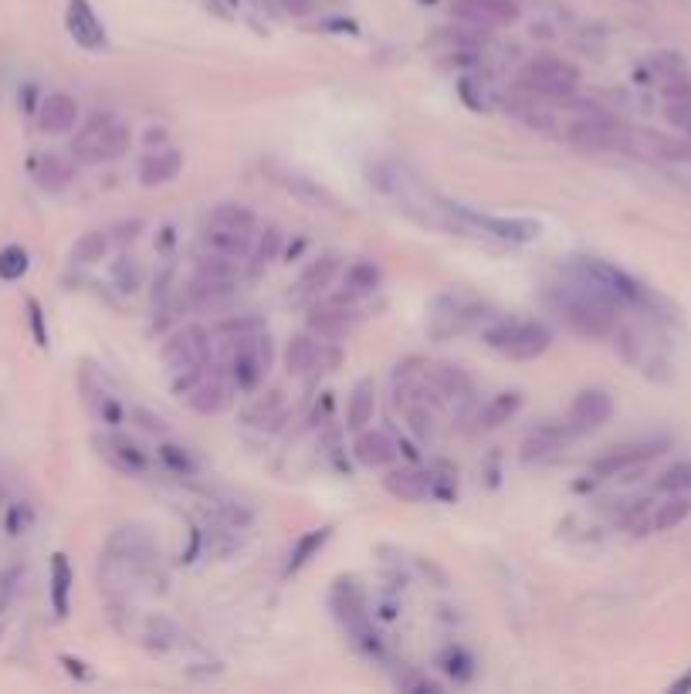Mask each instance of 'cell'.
<instances>
[{"mask_svg": "<svg viewBox=\"0 0 691 694\" xmlns=\"http://www.w3.org/2000/svg\"><path fill=\"white\" fill-rule=\"evenodd\" d=\"M136 420H143V427H146V430H153V434H166L163 420H160V417H150V414H146V410H136Z\"/></svg>", "mask_w": 691, "mask_h": 694, "instance_id": "43", "label": "cell"}, {"mask_svg": "<svg viewBox=\"0 0 691 694\" xmlns=\"http://www.w3.org/2000/svg\"><path fill=\"white\" fill-rule=\"evenodd\" d=\"M211 227H227V231H255V224H258V217H255V210L251 207H244V204H217L211 210V221H207Z\"/></svg>", "mask_w": 691, "mask_h": 694, "instance_id": "31", "label": "cell"}, {"mask_svg": "<svg viewBox=\"0 0 691 694\" xmlns=\"http://www.w3.org/2000/svg\"><path fill=\"white\" fill-rule=\"evenodd\" d=\"M336 271H339V258H336V254H322V258H316L309 268L302 271L299 295H319L322 288H329V281L336 278Z\"/></svg>", "mask_w": 691, "mask_h": 694, "instance_id": "29", "label": "cell"}, {"mask_svg": "<svg viewBox=\"0 0 691 694\" xmlns=\"http://www.w3.org/2000/svg\"><path fill=\"white\" fill-rule=\"evenodd\" d=\"M380 268L373 265V261H356V265L346 268L343 275V285H346V295L349 298H360V295H370L380 288Z\"/></svg>", "mask_w": 691, "mask_h": 694, "instance_id": "32", "label": "cell"}, {"mask_svg": "<svg viewBox=\"0 0 691 694\" xmlns=\"http://www.w3.org/2000/svg\"><path fill=\"white\" fill-rule=\"evenodd\" d=\"M160 458H163V464H170V468L177 471V474H190V471H194V461H190V454L183 451V447H177V444H163L160 447Z\"/></svg>", "mask_w": 691, "mask_h": 694, "instance_id": "41", "label": "cell"}, {"mask_svg": "<svg viewBox=\"0 0 691 694\" xmlns=\"http://www.w3.org/2000/svg\"><path fill=\"white\" fill-rule=\"evenodd\" d=\"M383 488H387L390 498L397 502H424L431 495V471L421 468H393L383 478Z\"/></svg>", "mask_w": 691, "mask_h": 694, "instance_id": "20", "label": "cell"}, {"mask_svg": "<svg viewBox=\"0 0 691 694\" xmlns=\"http://www.w3.org/2000/svg\"><path fill=\"white\" fill-rule=\"evenodd\" d=\"M319 356H322V342L312 339L309 332H299V336H292L285 342L282 363H285V370L292 376H305V373L316 370Z\"/></svg>", "mask_w": 691, "mask_h": 694, "instance_id": "21", "label": "cell"}, {"mask_svg": "<svg viewBox=\"0 0 691 694\" xmlns=\"http://www.w3.org/2000/svg\"><path fill=\"white\" fill-rule=\"evenodd\" d=\"M353 458L363 464V468H390L397 461V444L390 441V434L383 430H356L353 441Z\"/></svg>", "mask_w": 691, "mask_h": 694, "instance_id": "18", "label": "cell"}, {"mask_svg": "<svg viewBox=\"0 0 691 694\" xmlns=\"http://www.w3.org/2000/svg\"><path fill=\"white\" fill-rule=\"evenodd\" d=\"M373 414H376V383H373V376H363V380L353 386V393H349L346 427L363 430L373 420Z\"/></svg>", "mask_w": 691, "mask_h": 694, "instance_id": "24", "label": "cell"}, {"mask_svg": "<svg viewBox=\"0 0 691 694\" xmlns=\"http://www.w3.org/2000/svg\"><path fill=\"white\" fill-rule=\"evenodd\" d=\"M634 4H641V0H634Z\"/></svg>", "mask_w": 691, "mask_h": 694, "instance_id": "46", "label": "cell"}, {"mask_svg": "<svg viewBox=\"0 0 691 694\" xmlns=\"http://www.w3.org/2000/svg\"><path fill=\"white\" fill-rule=\"evenodd\" d=\"M576 85H580L576 65L556 55L532 58L519 72V89L526 92L532 102H570Z\"/></svg>", "mask_w": 691, "mask_h": 694, "instance_id": "3", "label": "cell"}, {"mask_svg": "<svg viewBox=\"0 0 691 694\" xmlns=\"http://www.w3.org/2000/svg\"><path fill=\"white\" fill-rule=\"evenodd\" d=\"M61 664L68 667V674H78V678H89V671H82V661H72V657H61Z\"/></svg>", "mask_w": 691, "mask_h": 694, "instance_id": "44", "label": "cell"}, {"mask_svg": "<svg viewBox=\"0 0 691 694\" xmlns=\"http://www.w3.org/2000/svg\"><path fill=\"white\" fill-rule=\"evenodd\" d=\"M553 309L573 332L586 339H607L617 332V302L583 278L570 288H556Z\"/></svg>", "mask_w": 691, "mask_h": 694, "instance_id": "1", "label": "cell"}, {"mask_svg": "<svg viewBox=\"0 0 691 694\" xmlns=\"http://www.w3.org/2000/svg\"><path fill=\"white\" fill-rule=\"evenodd\" d=\"M278 248H282V231H278L275 224L265 227V234H261V241L255 244V265H271V261L278 258Z\"/></svg>", "mask_w": 691, "mask_h": 694, "instance_id": "39", "label": "cell"}, {"mask_svg": "<svg viewBox=\"0 0 691 694\" xmlns=\"http://www.w3.org/2000/svg\"><path fill=\"white\" fill-rule=\"evenodd\" d=\"M485 342L492 349H498L502 356L515 359V363H529V359H539L549 346H553V332L536 319L498 322L485 332Z\"/></svg>", "mask_w": 691, "mask_h": 694, "instance_id": "4", "label": "cell"}, {"mask_svg": "<svg viewBox=\"0 0 691 694\" xmlns=\"http://www.w3.org/2000/svg\"><path fill=\"white\" fill-rule=\"evenodd\" d=\"M231 342L234 346L231 356H227V380L234 383V390H255L271 366V342L258 332H248V336H238Z\"/></svg>", "mask_w": 691, "mask_h": 694, "instance_id": "6", "label": "cell"}, {"mask_svg": "<svg viewBox=\"0 0 691 694\" xmlns=\"http://www.w3.org/2000/svg\"><path fill=\"white\" fill-rule=\"evenodd\" d=\"M204 248L241 261V258H248V254H251V234L248 231H227V227H211V224H207Z\"/></svg>", "mask_w": 691, "mask_h": 694, "instance_id": "26", "label": "cell"}, {"mask_svg": "<svg viewBox=\"0 0 691 694\" xmlns=\"http://www.w3.org/2000/svg\"><path fill=\"white\" fill-rule=\"evenodd\" d=\"M329 539H332V525H322V529L302 532L299 539H295L292 552H288V562H285V576H295V573H302V569L309 566V562L316 559L322 549H326V542H329Z\"/></svg>", "mask_w": 691, "mask_h": 694, "instance_id": "22", "label": "cell"}, {"mask_svg": "<svg viewBox=\"0 0 691 694\" xmlns=\"http://www.w3.org/2000/svg\"><path fill=\"white\" fill-rule=\"evenodd\" d=\"M329 606L343 627L356 630V634L366 627V600H363V590L353 579H336V583H332Z\"/></svg>", "mask_w": 691, "mask_h": 694, "instance_id": "15", "label": "cell"}, {"mask_svg": "<svg viewBox=\"0 0 691 694\" xmlns=\"http://www.w3.org/2000/svg\"><path fill=\"white\" fill-rule=\"evenodd\" d=\"M278 410H282V393H268L265 400H255V407L244 410V420H248V424H261V427H265L268 420H275Z\"/></svg>", "mask_w": 691, "mask_h": 694, "instance_id": "40", "label": "cell"}, {"mask_svg": "<svg viewBox=\"0 0 691 694\" xmlns=\"http://www.w3.org/2000/svg\"><path fill=\"white\" fill-rule=\"evenodd\" d=\"M99 454L122 474H143L146 468H150V458H146L143 447H139L136 441H129V437H122V434L99 437Z\"/></svg>", "mask_w": 691, "mask_h": 694, "instance_id": "17", "label": "cell"}, {"mask_svg": "<svg viewBox=\"0 0 691 694\" xmlns=\"http://www.w3.org/2000/svg\"><path fill=\"white\" fill-rule=\"evenodd\" d=\"M614 417V400H610L607 390H580L570 403V414H566V427L570 434H590V430L603 427Z\"/></svg>", "mask_w": 691, "mask_h": 694, "instance_id": "11", "label": "cell"}, {"mask_svg": "<svg viewBox=\"0 0 691 694\" xmlns=\"http://www.w3.org/2000/svg\"><path fill=\"white\" fill-rule=\"evenodd\" d=\"M28 268H31V258H28V251H24L21 244H7V248L0 251V278H4V281L24 278V275H28Z\"/></svg>", "mask_w": 691, "mask_h": 694, "instance_id": "35", "label": "cell"}, {"mask_svg": "<svg viewBox=\"0 0 691 694\" xmlns=\"http://www.w3.org/2000/svg\"><path fill=\"white\" fill-rule=\"evenodd\" d=\"M34 180L41 183L45 190H65L68 183H72V163L61 160V156H41L38 163H34Z\"/></svg>", "mask_w": 691, "mask_h": 694, "instance_id": "30", "label": "cell"}, {"mask_svg": "<svg viewBox=\"0 0 691 694\" xmlns=\"http://www.w3.org/2000/svg\"><path fill=\"white\" fill-rule=\"evenodd\" d=\"M661 495H691V461H681L675 468H668L658 481Z\"/></svg>", "mask_w": 691, "mask_h": 694, "instance_id": "37", "label": "cell"}, {"mask_svg": "<svg viewBox=\"0 0 691 694\" xmlns=\"http://www.w3.org/2000/svg\"><path fill=\"white\" fill-rule=\"evenodd\" d=\"M349 329V312L336 302H322L309 309V332L319 339H339Z\"/></svg>", "mask_w": 691, "mask_h": 694, "instance_id": "23", "label": "cell"}, {"mask_svg": "<svg viewBox=\"0 0 691 694\" xmlns=\"http://www.w3.org/2000/svg\"><path fill=\"white\" fill-rule=\"evenodd\" d=\"M112 281H116L119 292H139V285H143V268H139L136 258H129V254H122V258L112 265Z\"/></svg>", "mask_w": 691, "mask_h": 694, "instance_id": "36", "label": "cell"}, {"mask_svg": "<svg viewBox=\"0 0 691 694\" xmlns=\"http://www.w3.org/2000/svg\"><path fill=\"white\" fill-rule=\"evenodd\" d=\"M688 688H691V674H688V678H681V681L671 684V691H688Z\"/></svg>", "mask_w": 691, "mask_h": 694, "instance_id": "45", "label": "cell"}, {"mask_svg": "<svg viewBox=\"0 0 691 694\" xmlns=\"http://www.w3.org/2000/svg\"><path fill=\"white\" fill-rule=\"evenodd\" d=\"M691 515V495H664L651 512V532H671Z\"/></svg>", "mask_w": 691, "mask_h": 694, "instance_id": "28", "label": "cell"}, {"mask_svg": "<svg viewBox=\"0 0 691 694\" xmlns=\"http://www.w3.org/2000/svg\"><path fill=\"white\" fill-rule=\"evenodd\" d=\"M570 271L576 278L597 285L600 292H607L617 305H644L647 302V288L641 285V281L631 278L627 271H620L617 265H610V261H603V258H586V254H580V258H570Z\"/></svg>", "mask_w": 691, "mask_h": 694, "instance_id": "5", "label": "cell"}, {"mask_svg": "<svg viewBox=\"0 0 691 694\" xmlns=\"http://www.w3.org/2000/svg\"><path fill=\"white\" fill-rule=\"evenodd\" d=\"M28 315H31L34 342H38V346H48V332H45V319H41V305L38 302H28Z\"/></svg>", "mask_w": 691, "mask_h": 694, "instance_id": "42", "label": "cell"}, {"mask_svg": "<svg viewBox=\"0 0 691 694\" xmlns=\"http://www.w3.org/2000/svg\"><path fill=\"white\" fill-rule=\"evenodd\" d=\"M282 183H285L288 190H295V193H299V197L312 200V204H326V207H336V200H332L329 193L322 190V187H316V183H312V180H305V177H295V173H282Z\"/></svg>", "mask_w": 691, "mask_h": 694, "instance_id": "38", "label": "cell"}, {"mask_svg": "<svg viewBox=\"0 0 691 694\" xmlns=\"http://www.w3.org/2000/svg\"><path fill=\"white\" fill-rule=\"evenodd\" d=\"M454 214L461 221L475 224L478 231H485L488 237H498V241H509V244H532L542 237V224L532 221V217H498V214H478L471 207H461V204H451Z\"/></svg>", "mask_w": 691, "mask_h": 694, "instance_id": "9", "label": "cell"}, {"mask_svg": "<svg viewBox=\"0 0 691 694\" xmlns=\"http://www.w3.org/2000/svg\"><path fill=\"white\" fill-rule=\"evenodd\" d=\"M133 143V133H129V122L116 119L112 112H92L85 126L75 129L72 136V156L78 163H109L119 160L122 153Z\"/></svg>", "mask_w": 691, "mask_h": 694, "instance_id": "2", "label": "cell"}, {"mask_svg": "<svg viewBox=\"0 0 691 694\" xmlns=\"http://www.w3.org/2000/svg\"><path fill=\"white\" fill-rule=\"evenodd\" d=\"M566 437H570V427H553V424H542L536 427L532 434L522 441L519 447V461L522 464H546V461H553L559 451H563V444H566Z\"/></svg>", "mask_w": 691, "mask_h": 694, "instance_id": "16", "label": "cell"}, {"mask_svg": "<svg viewBox=\"0 0 691 694\" xmlns=\"http://www.w3.org/2000/svg\"><path fill=\"white\" fill-rule=\"evenodd\" d=\"M78 126V102L68 92H51L38 105V129L48 136L72 133Z\"/></svg>", "mask_w": 691, "mask_h": 694, "instance_id": "14", "label": "cell"}, {"mask_svg": "<svg viewBox=\"0 0 691 694\" xmlns=\"http://www.w3.org/2000/svg\"><path fill=\"white\" fill-rule=\"evenodd\" d=\"M234 298V281L227 278H211V275H194L187 281V302L200 312L224 309Z\"/></svg>", "mask_w": 691, "mask_h": 694, "instance_id": "19", "label": "cell"}, {"mask_svg": "<svg viewBox=\"0 0 691 694\" xmlns=\"http://www.w3.org/2000/svg\"><path fill=\"white\" fill-rule=\"evenodd\" d=\"M522 410V393L519 390H509V393H498V397H492L481 407L478 414V427L481 430H495L502 424H509V420Z\"/></svg>", "mask_w": 691, "mask_h": 694, "instance_id": "27", "label": "cell"}, {"mask_svg": "<svg viewBox=\"0 0 691 694\" xmlns=\"http://www.w3.org/2000/svg\"><path fill=\"white\" fill-rule=\"evenodd\" d=\"M72 562L65 552L51 556V606H55V617H68V600H72Z\"/></svg>", "mask_w": 691, "mask_h": 694, "instance_id": "25", "label": "cell"}, {"mask_svg": "<svg viewBox=\"0 0 691 694\" xmlns=\"http://www.w3.org/2000/svg\"><path fill=\"white\" fill-rule=\"evenodd\" d=\"M431 380H434L437 390L444 393V397H468V393H471V376L465 370H458V366H451V363L434 366Z\"/></svg>", "mask_w": 691, "mask_h": 694, "instance_id": "33", "label": "cell"}, {"mask_svg": "<svg viewBox=\"0 0 691 694\" xmlns=\"http://www.w3.org/2000/svg\"><path fill=\"white\" fill-rule=\"evenodd\" d=\"M160 356H163L166 370H170L173 376L197 370V366H204L207 356H211V332L197 322L180 325V329L163 342Z\"/></svg>", "mask_w": 691, "mask_h": 694, "instance_id": "7", "label": "cell"}, {"mask_svg": "<svg viewBox=\"0 0 691 694\" xmlns=\"http://www.w3.org/2000/svg\"><path fill=\"white\" fill-rule=\"evenodd\" d=\"M451 14L465 28L492 31V28H509V24L519 21L522 7L519 0H454Z\"/></svg>", "mask_w": 691, "mask_h": 694, "instance_id": "10", "label": "cell"}, {"mask_svg": "<svg viewBox=\"0 0 691 694\" xmlns=\"http://www.w3.org/2000/svg\"><path fill=\"white\" fill-rule=\"evenodd\" d=\"M183 170V153L173 146H156L150 149V153L143 156V163H139V183H143L146 190L153 187H166V183H173L180 177Z\"/></svg>", "mask_w": 691, "mask_h": 694, "instance_id": "13", "label": "cell"}, {"mask_svg": "<svg viewBox=\"0 0 691 694\" xmlns=\"http://www.w3.org/2000/svg\"><path fill=\"white\" fill-rule=\"evenodd\" d=\"M65 28L72 34V41L85 51H102L106 48V28H102L99 14L89 0H68L65 7Z\"/></svg>", "mask_w": 691, "mask_h": 694, "instance_id": "12", "label": "cell"}, {"mask_svg": "<svg viewBox=\"0 0 691 694\" xmlns=\"http://www.w3.org/2000/svg\"><path fill=\"white\" fill-rule=\"evenodd\" d=\"M668 437H647V441H631V444H620V447H610L607 454H600L597 461L590 464V474L600 481L607 478H620V474L641 468V464L654 461L658 454L668 451Z\"/></svg>", "mask_w": 691, "mask_h": 694, "instance_id": "8", "label": "cell"}, {"mask_svg": "<svg viewBox=\"0 0 691 694\" xmlns=\"http://www.w3.org/2000/svg\"><path fill=\"white\" fill-rule=\"evenodd\" d=\"M109 254V234H102V231H89V234H82L75 241V248H72V261H78V265H99L102 258Z\"/></svg>", "mask_w": 691, "mask_h": 694, "instance_id": "34", "label": "cell"}]
</instances>
